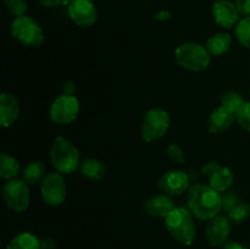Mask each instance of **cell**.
I'll return each instance as SVG.
<instances>
[{"mask_svg": "<svg viewBox=\"0 0 250 249\" xmlns=\"http://www.w3.org/2000/svg\"><path fill=\"white\" fill-rule=\"evenodd\" d=\"M188 209L197 219L209 221L222 210V195L210 185H193L188 193Z\"/></svg>", "mask_w": 250, "mask_h": 249, "instance_id": "6da1fadb", "label": "cell"}, {"mask_svg": "<svg viewBox=\"0 0 250 249\" xmlns=\"http://www.w3.org/2000/svg\"><path fill=\"white\" fill-rule=\"evenodd\" d=\"M165 225L171 236L183 246H190L195 239V225L189 209L176 207L165 217Z\"/></svg>", "mask_w": 250, "mask_h": 249, "instance_id": "7a4b0ae2", "label": "cell"}, {"mask_svg": "<svg viewBox=\"0 0 250 249\" xmlns=\"http://www.w3.org/2000/svg\"><path fill=\"white\" fill-rule=\"evenodd\" d=\"M50 160L61 173H73L80 167V153L75 144L65 137H56L50 148Z\"/></svg>", "mask_w": 250, "mask_h": 249, "instance_id": "3957f363", "label": "cell"}, {"mask_svg": "<svg viewBox=\"0 0 250 249\" xmlns=\"http://www.w3.org/2000/svg\"><path fill=\"white\" fill-rule=\"evenodd\" d=\"M175 56L181 67L193 72L205 70L211 60V55L208 49L197 43L181 44L175 50Z\"/></svg>", "mask_w": 250, "mask_h": 249, "instance_id": "277c9868", "label": "cell"}, {"mask_svg": "<svg viewBox=\"0 0 250 249\" xmlns=\"http://www.w3.org/2000/svg\"><path fill=\"white\" fill-rule=\"evenodd\" d=\"M11 34L16 41L26 46H41L44 43V32L32 17L23 15L16 17L11 23Z\"/></svg>", "mask_w": 250, "mask_h": 249, "instance_id": "5b68a950", "label": "cell"}, {"mask_svg": "<svg viewBox=\"0 0 250 249\" xmlns=\"http://www.w3.org/2000/svg\"><path fill=\"white\" fill-rule=\"evenodd\" d=\"M168 127H170V116L167 111L159 107L150 109L146 112L142 121V137L148 143L159 141L165 136L166 132L168 131Z\"/></svg>", "mask_w": 250, "mask_h": 249, "instance_id": "8992f818", "label": "cell"}, {"mask_svg": "<svg viewBox=\"0 0 250 249\" xmlns=\"http://www.w3.org/2000/svg\"><path fill=\"white\" fill-rule=\"evenodd\" d=\"M2 197L5 204L10 210L15 212L26 211L31 202L28 183L24 180L14 178L5 183L2 188Z\"/></svg>", "mask_w": 250, "mask_h": 249, "instance_id": "52a82bcc", "label": "cell"}, {"mask_svg": "<svg viewBox=\"0 0 250 249\" xmlns=\"http://www.w3.org/2000/svg\"><path fill=\"white\" fill-rule=\"evenodd\" d=\"M80 114V102L75 95L62 94L51 104L49 115L55 124H70Z\"/></svg>", "mask_w": 250, "mask_h": 249, "instance_id": "ba28073f", "label": "cell"}, {"mask_svg": "<svg viewBox=\"0 0 250 249\" xmlns=\"http://www.w3.org/2000/svg\"><path fill=\"white\" fill-rule=\"evenodd\" d=\"M41 193L44 203L50 207H59L67 197V187L59 172H50L42 180Z\"/></svg>", "mask_w": 250, "mask_h": 249, "instance_id": "9c48e42d", "label": "cell"}, {"mask_svg": "<svg viewBox=\"0 0 250 249\" xmlns=\"http://www.w3.org/2000/svg\"><path fill=\"white\" fill-rule=\"evenodd\" d=\"M71 20L80 27H90L98 19V11L92 0H73L68 5Z\"/></svg>", "mask_w": 250, "mask_h": 249, "instance_id": "30bf717a", "label": "cell"}, {"mask_svg": "<svg viewBox=\"0 0 250 249\" xmlns=\"http://www.w3.org/2000/svg\"><path fill=\"white\" fill-rule=\"evenodd\" d=\"M158 187L166 195H180L189 187V177L185 171H167L160 177Z\"/></svg>", "mask_w": 250, "mask_h": 249, "instance_id": "8fae6325", "label": "cell"}, {"mask_svg": "<svg viewBox=\"0 0 250 249\" xmlns=\"http://www.w3.org/2000/svg\"><path fill=\"white\" fill-rule=\"evenodd\" d=\"M231 233V221L229 217L217 215L209 220L205 228V236L211 247H220L226 244Z\"/></svg>", "mask_w": 250, "mask_h": 249, "instance_id": "7c38bea8", "label": "cell"}, {"mask_svg": "<svg viewBox=\"0 0 250 249\" xmlns=\"http://www.w3.org/2000/svg\"><path fill=\"white\" fill-rule=\"evenodd\" d=\"M212 16L215 22L225 28H232L241 21V14L237 9V5L229 0H220L215 2L212 6Z\"/></svg>", "mask_w": 250, "mask_h": 249, "instance_id": "4fadbf2b", "label": "cell"}, {"mask_svg": "<svg viewBox=\"0 0 250 249\" xmlns=\"http://www.w3.org/2000/svg\"><path fill=\"white\" fill-rule=\"evenodd\" d=\"M20 117V102L15 95L2 93L0 97V124L2 127H10Z\"/></svg>", "mask_w": 250, "mask_h": 249, "instance_id": "5bb4252c", "label": "cell"}, {"mask_svg": "<svg viewBox=\"0 0 250 249\" xmlns=\"http://www.w3.org/2000/svg\"><path fill=\"white\" fill-rule=\"evenodd\" d=\"M234 120H236V115L221 105L217 109H215L212 114L210 115L208 129L212 134L222 133V132H225L227 128L231 127Z\"/></svg>", "mask_w": 250, "mask_h": 249, "instance_id": "9a60e30c", "label": "cell"}, {"mask_svg": "<svg viewBox=\"0 0 250 249\" xmlns=\"http://www.w3.org/2000/svg\"><path fill=\"white\" fill-rule=\"evenodd\" d=\"M176 208L168 195H155L146 202V214L154 217H166Z\"/></svg>", "mask_w": 250, "mask_h": 249, "instance_id": "2e32d148", "label": "cell"}, {"mask_svg": "<svg viewBox=\"0 0 250 249\" xmlns=\"http://www.w3.org/2000/svg\"><path fill=\"white\" fill-rule=\"evenodd\" d=\"M81 173L89 180H102L106 176L107 168L103 161L97 159H87L80 166Z\"/></svg>", "mask_w": 250, "mask_h": 249, "instance_id": "e0dca14e", "label": "cell"}, {"mask_svg": "<svg viewBox=\"0 0 250 249\" xmlns=\"http://www.w3.org/2000/svg\"><path fill=\"white\" fill-rule=\"evenodd\" d=\"M232 38L229 33H215L214 36L210 37L207 42L208 51L210 55H222L227 53L229 49L231 48Z\"/></svg>", "mask_w": 250, "mask_h": 249, "instance_id": "ac0fdd59", "label": "cell"}, {"mask_svg": "<svg viewBox=\"0 0 250 249\" xmlns=\"http://www.w3.org/2000/svg\"><path fill=\"white\" fill-rule=\"evenodd\" d=\"M233 173L229 170V167H225V166H221L216 172L212 173L210 176V186H211L214 189H216L217 192L222 193L226 192L227 189H229L233 183Z\"/></svg>", "mask_w": 250, "mask_h": 249, "instance_id": "d6986e66", "label": "cell"}, {"mask_svg": "<svg viewBox=\"0 0 250 249\" xmlns=\"http://www.w3.org/2000/svg\"><path fill=\"white\" fill-rule=\"evenodd\" d=\"M6 249H42L41 239L29 232H22L10 241Z\"/></svg>", "mask_w": 250, "mask_h": 249, "instance_id": "ffe728a7", "label": "cell"}, {"mask_svg": "<svg viewBox=\"0 0 250 249\" xmlns=\"http://www.w3.org/2000/svg\"><path fill=\"white\" fill-rule=\"evenodd\" d=\"M20 172L19 161L11 155L2 153L0 155V176L5 180H14Z\"/></svg>", "mask_w": 250, "mask_h": 249, "instance_id": "44dd1931", "label": "cell"}, {"mask_svg": "<svg viewBox=\"0 0 250 249\" xmlns=\"http://www.w3.org/2000/svg\"><path fill=\"white\" fill-rule=\"evenodd\" d=\"M44 172H45V166L42 161H32L23 170V180L28 185H36L43 180Z\"/></svg>", "mask_w": 250, "mask_h": 249, "instance_id": "7402d4cb", "label": "cell"}, {"mask_svg": "<svg viewBox=\"0 0 250 249\" xmlns=\"http://www.w3.org/2000/svg\"><path fill=\"white\" fill-rule=\"evenodd\" d=\"M246 104L243 97L239 93L234 92V90H229V92L224 93L221 95V105L229 109V111L237 115V112L241 110V107Z\"/></svg>", "mask_w": 250, "mask_h": 249, "instance_id": "603a6c76", "label": "cell"}, {"mask_svg": "<svg viewBox=\"0 0 250 249\" xmlns=\"http://www.w3.org/2000/svg\"><path fill=\"white\" fill-rule=\"evenodd\" d=\"M236 37L242 45L250 49V16L244 17L236 26Z\"/></svg>", "mask_w": 250, "mask_h": 249, "instance_id": "cb8c5ba5", "label": "cell"}, {"mask_svg": "<svg viewBox=\"0 0 250 249\" xmlns=\"http://www.w3.org/2000/svg\"><path fill=\"white\" fill-rule=\"evenodd\" d=\"M229 214V221L233 222V224H242V222L246 221L247 219L250 216V205L247 204V203H239L236 208L231 210Z\"/></svg>", "mask_w": 250, "mask_h": 249, "instance_id": "d4e9b609", "label": "cell"}, {"mask_svg": "<svg viewBox=\"0 0 250 249\" xmlns=\"http://www.w3.org/2000/svg\"><path fill=\"white\" fill-rule=\"evenodd\" d=\"M5 5L7 11L16 17L23 16L28 9L27 0H5Z\"/></svg>", "mask_w": 250, "mask_h": 249, "instance_id": "484cf974", "label": "cell"}, {"mask_svg": "<svg viewBox=\"0 0 250 249\" xmlns=\"http://www.w3.org/2000/svg\"><path fill=\"white\" fill-rule=\"evenodd\" d=\"M236 120L242 128H244L250 133V102H246V104L237 112Z\"/></svg>", "mask_w": 250, "mask_h": 249, "instance_id": "4316f807", "label": "cell"}, {"mask_svg": "<svg viewBox=\"0 0 250 249\" xmlns=\"http://www.w3.org/2000/svg\"><path fill=\"white\" fill-rule=\"evenodd\" d=\"M239 203H242L241 198L234 192H227L225 193V195H222V210H225L226 212L231 211Z\"/></svg>", "mask_w": 250, "mask_h": 249, "instance_id": "83f0119b", "label": "cell"}, {"mask_svg": "<svg viewBox=\"0 0 250 249\" xmlns=\"http://www.w3.org/2000/svg\"><path fill=\"white\" fill-rule=\"evenodd\" d=\"M166 154H167L168 158L172 161L177 164H185L186 158L185 154H183V150L177 145V144H170L166 149Z\"/></svg>", "mask_w": 250, "mask_h": 249, "instance_id": "f1b7e54d", "label": "cell"}, {"mask_svg": "<svg viewBox=\"0 0 250 249\" xmlns=\"http://www.w3.org/2000/svg\"><path fill=\"white\" fill-rule=\"evenodd\" d=\"M41 4L45 7H58L70 5L73 0H39Z\"/></svg>", "mask_w": 250, "mask_h": 249, "instance_id": "f546056e", "label": "cell"}, {"mask_svg": "<svg viewBox=\"0 0 250 249\" xmlns=\"http://www.w3.org/2000/svg\"><path fill=\"white\" fill-rule=\"evenodd\" d=\"M236 5L242 16H250V0H237Z\"/></svg>", "mask_w": 250, "mask_h": 249, "instance_id": "4dcf8cb0", "label": "cell"}, {"mask_svg": "<svg viewBox=\"0 0 250 249\" xmlns=\"http://www.w3.org/2000/svg\"><path fill=\"white\" fill-rule=\"evenodd\" d=\"M220 167H221V165H220L219 163H216V161H211V163L205 164L204 167H203V173H204V175L211 176L212 173L216 172Z\"/></svg>", "mask_w": 250, "mask_h": 249, "instance_id": "1f68e13d", "label": "cell"}, {"mask_svg": "<svg viewBox=\"0 0 250 249\" xmlns=\"http://www.w3.org/2000/svg\"><path fill=\"white\" fill-rule=\"evenodd\" d=\"M76 90H77V87H76L75 82L73 81H68L63 84V90H62V94L66 95H75L76 94Z\"/></svg>", "mask_w": 250, "mask_h": 249, "instance_id": "d6a6232c", "label": "cell"}, {"mask_svg": "<svg viewBox=\"0 0 250 249\" xmlns=\"http://www.w3.org/2000/svg\"><path fill=\"white\" fill-rule=\"evenodd\" d=\"M172 17V15H171L170 11H166V10H161V11L156 12L155 15H154V19L156 20V21H168V20Z\"/></svg>", "mask_w": 250, "mask_h": 249, "instance_id": "836d02e7", "label": "cell"}, {"mask_svg": "<svg viewBox=\"0 0 250 249\" xmlns=\"http://www.w3.org/2000/svg\"><path fill=\"white\" fill-rule=\"evenodd\" d=\"M55 247V242L54 239L49 238V237H44L41 239V248L42 249H54Z\"/></svg>", "mask_w": 250, "mask_h": 249, "instance_id": "e575fe53", "label": "cell"}, {"mask_svg": "<svg viewBox=\"0 0 250 249\" xmlns=\"http://www.w3.org/2000/svg\"><path fill=\"white\" fill-rule=\"evenodd\" d=\"M222 249H248L243 244L238 243V242H231V243H226Z\"/></svg>", "mask_w": 250, "mask_h": 249, "instance_id": "d590c367", "label": "cell"}]
</instances>
